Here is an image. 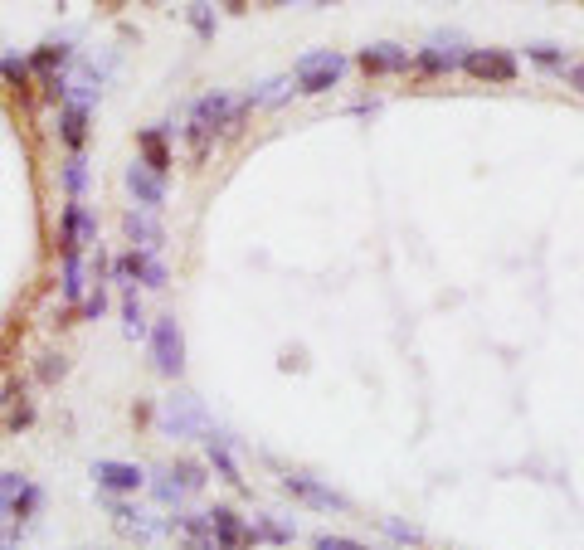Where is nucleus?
Returning <instances> with one entry per match:
<instances>
[{
    "mask_svg": "<svg viewBox=\"0 0 584 550\" xmlns=\"http://www.w3.org/2000/svg\"><path fill=\"white\" fill-rule=\"evenodd\" d=\"M190 25H195L200 35H215V20H210V10H205V5H195V10H190Z\"/></svg>",
    "mask_w": 584,
    "mask_h": 550,
    "instance_id": "obj_33",
    "label": "nucleus"
},
{
    "mask_svg": "<svg viewBox=\"0 0 584 550\" xmlns=\"http://www.w3.org/2000/svg\"><path fill=\"white\" fill-rule=\"evenodd\" d=\"M565 83H570L575 93H584V64H570V69H565Z\"/></svg>",
    "mask_w": 584,
    "mask_h": 550,
    "instance_id": "obj_34",
    "label": "nucleus"
},
{
    "mask_svg": "<svg viewBox=\"0 0 584 550\" xmlns=\"http://www.w3.org/2000/svg\"><path fill=\"white\" fill-rule=\"evenodd\" d=\"M292 93H297V88H292V74L288 78H268V83H258V88L244 93V103H249V108H278V103H288Z\"/></svg>",
    "mask_w": 584,
    "mask_h": 550,
    "instance_id": "obj_23",
    "label": "nucleus"
},
{
    "mask_svg": "<svg viewBox=\"0 0 584 550\" xmlns=\"http://www.w3.org/2000/svg\"><path fill=\"white\" fill-rule=\"evenodd\" d=\"M25 487H30V477L25 473H0V516L15 512V502H20Z\"/></svg>",
    "mask_w": 584,
    "mask_h": 550,
    "instance_id": "obj_26",
    "label": "nucleus"
},
{
    "mask_svg": "<svg viewBox=\"0 0 584 550\" xmlns=\"http://www.w3.org/2000/svg\"><path fill=\"white\" fill-rule=\"evenodd\" d=\"M108 312V283H93L88 297L78 302V322H93V317H103Z\"/></svg>",
    "mask_w": 584,
    "mask_h": 550,
    "instance_id": "obj_27",
    "label": "nucleus"
},
{
    "mask_svg": "<svg viewBox=\"0 0 584 550\" xmlns=\"http://www.w3.org/2000/svg\"><path fill=\"white\" fill-rule=\"evenodd\" d=\"M39 507H44V492H39L35 482H30V487H25V492H20V502H15V521H20V526H25V521H30V516L39 512Z\"/></svg>",
    "mask_w": 584,
    "mask_h": 550,
    "instance_id": "obj_29",
    "label": "nucleus"
},
{
    "mask_svg": "<svg viewBox=\"0 0 584 550\" xmlns=\"http://www.w3.org/2000/svg\"><path fill=\"white\" fill-rule=\"evenodd\" d=\"M254 536H258V541H268V546H288L292 526H283V521H268V516H254Z\"/></svg>",
    "mask_w": 584,
    "mask_h": 550,
    "instance_id": "obj_28",
    "label": "nucleus"
},
{
    "mask_svg": "<svg viewBox=\"0 0 584 550\" xmlns=\"http://www.w3.org/2000/svg\"><path fill=\"white\" fill-rule=\"evenodd\" d=\"M88 244H98V220H93V210H88V205L69 200V205H64V215H59V258L83 254Z\"/></svg>",
    "mask_w": 584,
    "mask_h": 550,
    "instance_id": "obj_8",
    "label": "nucleus"
},
{
    "mask_svg": "<svg viewBox=\"0 0 584 550\" xmlns=\"http://www.w3.org/2000/svg\"><path fill=\"white\" fill-rule=\"evenodd\" d=\"M112 521H117L127 536H137V541H156V536H161V521L151 512H142V507H127V502L112 507Z\"/></svg>",
    "mask_w": 584,
    "mask_h": 550,
    "instance_id": "obj_20",
    "label": "nucleus"
},
{
    "mask_svg": "<svg viewBox=\"0 0 584 550\" xmlns=\"http://www.w3.org/2000/svg\"><path fill=\"white\" fill-rule=\"evenodd\" d=\"M112 273H117V288H137V293H161L166 288V263L156 254H146V249H127V254L112 263Z\"/></svg>",
    "mask_w": 584,
    "mask_h": 550,
    "instance_id": "obj_6",
    "label": "nucleus"
},
{
    "mask_svg": "<svg viewBox=\"0 0 584 550\" xmlns=\"http://www.w3.org/2000/svg\"><path fill=\"white\" fill-rule=\"evenodd\" d=\"M210 468H215V477H224L229 487H239V482H244V473H239V463H234V453H229L224 434H210Z\"/></svg>",
    "mask_w": 584,
    "mask_h": 550,
    "instance_id": "obj_25",
    "label": "nucleus"
},
{
    "mask_svg": "<svg viewBox=\"0 0 584 550\" xmlns=\"http://www.w3.org/2000/svg\"><path fill=\"white\" fill-rule=\"evenodd\" d=\"M59 142H64L69 156L88 147V108L83 103H64L59 108Z\"/></svg>",
    "mask_w": 584,
    "mask_h": 550,
    "instance_id": "obj_18",
    "label": "nucleus"
},
{
    "mask_svg": "<svg viewBox=\"0 0 584 550\" xmlns=\"http://www.w3.org/2000/svg\"><path fill=\"white\" fill-rule=\"evenodd\" d=\"M458 74H468L473 83H516L521 78V59L511 54V49H468L463 54V69Z\"/></svg>",
    "mask_w": 584,
    "mask_h": 550,
    "instance_id": "obj_5",
    "label": "nucleus"
},
{
    "mask_svg": "<svg viewBox=\"0 0 584 550\" xmlns=\"http://www.w3.org/2000/svg\"><path fill=\"white\" fill-rule=\"evenodd\" d=\"M127 190H132V200H137V210H161L166 205V176H156L151 166H142V161H132L127 166Z\"/></svg>",
    "mask_w": 584,
    "mask_h": 550,
    "instance_id": "obj_13",
    "label": "nucleus"
},
{
    "mask_svg": "<svg viewBox=\"0 0 584 550\" xmlns=\"http://www.w3.org/2000/svg\"><path fill=\"white\" fill-rule=\"evenodd\" d=\"M312 550H370V546L356 541V536H331V531H322V536H312Z\"/></svg>",
    "mask_w": 584,
    "mask_h": 550,
    "instance_id": "obj_30",
    "label": "nucleus"
},
{
    "mask_svg": "<svg viewBox=\"0 0 584 550\" xmlns=\"http://www.w3.org/2000/svg\"><path fill=\"white\" fill-rule=\"evenodd\" d=\"M93 482L112 492V497H132V492H142L146 473L137 463H117V458H103V463H93Z\"/></svg>",
    "mask_w": 584,
    "mask_h": 550,
    "instance_id": "obj_12",
    "label": "nucleus"
},
{
    "mask_svg": "<svg viewBox=\"0 0 584 550\" xmlns=\"http://www.w3.org/2000/svg\"><path fill=\"white\" fill-rule=\"evenodd\" d=\"M122 331H127L132 341H146V336H151V322H146L142 293H137V288H122Z\"/></svg>",
    "mask_w": 584,
    "mask_h": 550,
    "instance_id": "obj_24",
    "label": "nucleus"
},
{
    "mask_svg": "<svg viewBox=\"0 0 584 550\" xmlns=\"http://www.w3.org/2000/svg\"><path fill=\"white\" fill-rule=\"evenodd\" d=\"M122 234H127L132 249H146V254L161 249V220H156L151 210H127V215H122Z\"/></svg>",
    "mask_w": 584,
    "mask_h": 550,
    "instance_id": "obj_17",
    "label": "nucleus"
},
{
    "mask_svg": "<svg viewBox=\"0 0 584 550\" xmlns=\"http://www.w3.org/2000/svg\"><path fill=\"white\" fill-rule=\"evenodd\" d=\"M341 78H346V59H341L336 49H312V54H302V59L292 64V88H297L302 98H322V93H331Z\"/></svg>",
    "mask_w": 584,
    "mask_h": 550,
    "instance_id": "obj_2",
    "label": "nucleus"
},
{
    "mask_svg": "<svg viewBox=\"0 0 584 550\" xmlns=\"http://www.w3.org/2000/svg\"><path fill=\"white\" fill-rule=\"evenodd\" d=\"M151 361H156V370L166 375V380H181L185 375V331L176 317H156L151 322Z\"/></svg>",
    "mask_w": 584,
    "mask_h": 550,
    "instance_id": "obj_4",
    "label": "nucleus"
},
{
    "mask_svg": "<svg viewBox=\"0 0 584 550\" xmlns=\"http://www.w3.org/2000/svg\"><path fill=\"white\" fill-rule=\"evenodd\" d=\"M356 64H361L365 78H395L414 69V54L404 44H365L361 54H356Z\"/></svg>",
    "mask_w": 584,
    "mask_h": 550,
    "instance_id": "obj_9",
    "label": "nucleus"
},
{
    "mask_svg": "<svg viewBox=\"0 0 584 550\" xmlns=\"http://www.w3.org/2000/svg\"><path fill=\"white\" fill-rule=\"evenodd\" d=\"M210 526H215V541L219 550H254L258 536H254V521H244V516L234 512V507H224V502H215L210 507Z\"/></svg>",
    "mask_w": 584,
    "mask_h": 550,
    "instance_id": "obj_10",
    "label": "nucleus"
},
{
    "mask_svg": "<svg viewBox=\"0 0 584 550\" xmlns=\"http://www.w3.org/2000/svg\"><path fill=\"white\" fill-rule=\"evenodd\" d=\"M205 468L200 463H190V458H181V463H171V468H161L156 473V482H151V492H156V502L161 507H181L185 497H195L200 487H205Z\"/></svg>",
    "mask_w": 584,
    "mask_h": 550,
    "instance_id": "obj_7",
    "label": "nucleus"
},
{
    "mask_svg": "<svg viewBox=\"0 0 584 550\" xmlns=\"http://www.w3.org/2000/svg\"><path fill=\"white\" fill-rule=\"evenodd\" d=\"M59 185H64V195L69 200H88V161H83V151H73V156H64L59 161Z\"/></svg>",
    "mask_w": 584,
    "mask_h": 550,
    "instance_id": "obj_21",
    "label": "nucleus"
},
{
    "mask_svg": "<svg viewBox=\"0 0 584 550\" xmlns=\"http://www.w3.org/2000/svg\"><path fill=\"white\" fill-rule=\"evenodd\" d=\"M137 161H142V166H151L156 176H171L176 147H171L166 127H142V132H137Z\"/></svg>",
    "mask_w": 584,
    "mask_h": 550,
    "instance_id": "obj_14",
    "label": "nucleus"
},
{
    "mask_svg": "<svg viewBox=\"0 0 584 550\" xmlns=\"http://www.w3.org/2000/svg\"><path fill=\"white\" fill-rule=\"evenodd\" d=\"M156 419H161V434H166V439H210V434H215L205 404L195 400V395H171V400L161 404Z\"/></svg>",
    "mask_w": 584,
    "mask_h": 550,
    "instance_id": "obj_3",
    "label": "nucleus"
},
{
    "mask_svg": "<svg viewBox=\"0 0 584 550\" xmlns=\"http://www.w3.org/2000/svg\"><path fill=\"white\" fill-rule=\"evenodd\" d=\"M171 536H176L185 550H219L215 526H210L205 512H176L171 516Z\"/></svg>",
    "mask_w": 584,
    "mask_h": 550,
    "instance_id": "obj_15",
    "label": "nucleus"
},
{
    "mask_svg": "<svg viewBox=\"0 0 584 550\" xmlns=\"http://www.w3.org/2000/svg\"><path fill=\"white\" fill-rule=\"evenodd\" d=\"M453 44H458V39L419 49V54H414V69H409V74H419V78H448V74H458V69H463V54H458Z\"/></svg>",
    "mask_w": 584,
    "mask_h": 550,
    "instance_id": "obj_16",
    "label": "nucleus"
},
{
    "mask_svg": "<svg viewBox=\"0 0 584 550\" xmlns=\"http://www.w3.org/2000/svg\"><path fill=\"white\" fill-rule=\"evenodd\" d=\"M69 54H73V44H64V39H49V44H39L35 54H30V69L44 78H59V69L69 64Z\"/></svg>",
    "mask_w": 584,
    "mask_h": 550,
    "instance_id": "obj_22",
    "label": "nucleus"
},
{
    "mask_svg": "<svg viewBox=\"0 0 584 550\" xmlns=\"http://www.w3.org/2000/svg\"><path fill=\"white\" fill-rule=\"evenodd\" d=\"M283 487H288L297 502L317 507V512H351V502H346L341 492H331L327 482H317V477H307V473H288L283 477Z\"/></svg>",
    "mask_w": 584,
    "mask_h": 550,
    "instance_id": "obj_11",
    "label": "nucleus"
},
{
    "mask_svg": "<svg viewBox=\"0 0 584 550\" xmlns=\"http://www.w3.org/2000/svg\"><path fill=\"white\" fill-rule=\"evenodd\" d=\"M64 370H69L64 356H44V361H39V380H44V385H54V380H64Z\"/></svg>",
    "mask_w": 584,
    "mask_h": 550,
    "instance_id": "obj_31",
    "label": "nucleus"
},
{
    "mask_svg": "<svg viewBox=\"0 0 584 550\" xmlns=\"http://www.w3.org/2000/svg\"><path fill=\"white\" fill-rule=\"evenodd\" d=\"M30 424H35V404H30V400H20L15 409H10V429L20 434V429H30Z\"/></svg>",
    "mask_w": 584,
    "mask_h": 550,
    "instance_id": "obj_32",
    "label": "nucleus"
},
{
    "mask_svg": "<svg viewBox=\"0 0 584 550\" xmlns=\"http://www.w3.org/2000/svg\"><path fill=\"white\" fill-rule=\"evenodd\" d=\"M249 112L254 108H249L239 93H229V88H210V93H200V98L190 103V117H185V142H190V156H195V161H205L219 137H229V132H239V127H244V117H249Z\"/></svg>",
    "mask_w": 584,
    "mask_h": 550,
    "instance_id": "obj_1",
    "label": "nucleus"
},
{
    "mask_svg": "<svg viewBox=\"0 0 584 550\" xmlns=\"http://www.w3.org/2000/svg\"><path fill=\"white\" fill-rule=\"evenodd\" d=\"M59 288L69 297V307H78L88 288H93V278H88V268H83V254H64L59 258Z\"/></svg>",
    "mask_w": 584,
    "mask_h": 550,
    "instance_id": "obj_19",
    "label": "nucleus"
}]
</instances>
